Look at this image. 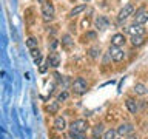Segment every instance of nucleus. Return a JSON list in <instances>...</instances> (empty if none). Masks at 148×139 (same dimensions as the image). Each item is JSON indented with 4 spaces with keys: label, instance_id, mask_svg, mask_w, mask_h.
<instances>
[{
    "label": "nucleus",
    "instance_id": "1",
    "mask_svg": "<svg viewBox=\"0 0 148 139\" xmlns=\"http://www.w3.org/2000/svg\"><path fill=\"white\" fill-rule=\"evenodd\" d=\"M42 16L45 22H51L54 19V5L51 2H43L42 5Z\"/></svg>",
    "mask_w": 148,
    "mask_h": 139
},
{
    "label": "nucleus",
    "instance_id": "2",
    "mask_svg": "<svg viewBox=\"0 0 148 139\" xmlns=\"http://www.w3.org/2000/svg\"><path fill=\"white\" fill-rule=\"evenodd\" d=\"M73 90L77 93V94H83L88 90V83L83 77H77L76 81L73 82Z\"/></svg>",
    "mask_w": 148,
    "mask_h": 139
},
{
    "label": "nucleus",
    "instance_id": "3",
    "mask_svg": "<svg viewBox=\"0 0 148 139\" xmlns=\"http://www.w3.org/2000/svg\"><path fill=\"white\" fill-rule=\"evenodd\" d=\"M148 22V11L145 9V6L139 8L136 14H134V23L136 25H143V23Z\"/></svg>",
    "mask_w": 148,
    "mask_h": 139
},
{
    "label": "nucleus",
    "instance_id": "4",
    "mask_svg": "<svg viewBox=\"0 0 148 139\" xmlns=\"http://www.w3.org/2000/svg\"><path fill=\"white\" fill-rule=\"evenodd\" d=\"M110 56L114 62H122L125 59V51L120 46H110Z\"/></svg>",
    "mask_w": 148,
    "mask_h": 139
},
{
    "label": "nucleus",
    "instance_id": "5",
    "mask_svg": "<svg viewBox=\"0 0 148 139\" xmlns=\"http://www.w3.org/2000/svg\"><path fill=\"white\" fill-rule=\"evenodd\" d=\"M71 127V131H76V133H85L88 130V122L85 119H77L69 125Z\"/></svg>",
    "mask_w": 148,
    "mask_h": 139
},
{
    "label": "nucleus",
    "instance_id": "6",
    "mask_svg": "<svg viewBox=\"0 0 148 139\" xmlns=\"http://www.w3.org/2000/svg\"><path fill=\"white\" fill-rule=\"evenodd\" d=\"M46 65H48V67H53V68H57L60 65V56H59V53H56V51L49 53L48 59H46Z\"/></svg>",
    "mask_w": 148,
    "mask_h": 139
},
{
    "label": "nucleus",
    "instance_id": "7",
    "mask_svg": "<svg viewBox=\"0 0 148 139\" xmlns=\"http://www.w3.org/2000/svg\"><path fill=\"white\" fill-rule=\"evenodd\" d=\"M127 32H128V34H131V37L133 36H143V34H145V28H143L142 25H136V23H133L131 26L127 28Z\"/></svg>",
    "mask_w": 148,
    "mask_h": 139
},
{
    "label": "nucleus",
    "instance_id": "8",
    "mask_svg": "<svg viewBox=\"0 0 148 139\" xmlns=\"http://www.w3.org/2000/svg\"><path fill=\"white\" fill-rule=\"evenodd\" d=\"M133 11H134V6L131 3L125 5V6L120 9V12H119V20H125V19H128L133 14Z\"/></svg>",
    "mask_w": 148,
    "mask_h": 139
},
{
    "label": "nucleus",
    "instance_id": "9",
    "mask_svg": "<svg viewBox=\"0 0 148 139\" xmlns=\"http://www.w3.org/2000/svg\"><path fill=\"white\" fill-rule=\"evenodd\" d=\"M96 26H97V30H106V28L110 26V20L106 17H103V16H99L96 19Z\"/></svg>",
    "mask_w": 148,
    "mask_h": 139
},
{
    "label": "nucleus",
    "instance_id": "10",
    "mask_svg": "<svg viewBox=\"0 0 148 139\" xmlns=\"http://www.w3.org/2000/svg\"><path fill=\"white\" fill-rule=\"evenodd\" d=\"M125 43V36L123 34H114L111 37V46H122Z\"/></svg>",
    "mask_w": 148,
    "mask_h": 139
},
{
    "label": "nucleus",
    "instance_id": "11",
    "mask_svg": "<svg viewBox=\"0 0 148 139\" xmlns=\"http://www.w3.org/2000/svg\"><path fill=\"white\" fill-rule=\"evenodd\" d=\"M133 125L131 124H122L120 127L117 128V133L120 134V136H125V134H130V133H133Z\"/></svg>",
    "mask_w": 148,
    "mask_h": 139
},
{
    "label": "nucleus",
    "instance_id": "12",
    "mask_svg": "<svg viewBox=\"0 0 148 139\" xmlns=\"http://www.w3.org/2000/svg\"><path fill=\"white\" fill-rule=\"evenodd\" d=\"M54 128L59 130V131H63L65 128H66V122H65L63 118H56L54 120Z\"/></svg>",
    "mask_w": 148,
    "mask_h": 139
},
{
    "label": "nucleus",
    "instance_id": "13",
    "mask_svg": "<svg viewBox=\"0 0 148 139\" xmlns=\"http://www.w3.org/2000/svg\"><path fill=\"white\" fill-rule=\"evenodd\" d=\"M134 91H136V94L145 96L147 93H148V88L143 85V83H136V85H134Z\"/></svg>",
    "mask_w": 148,
    "mask_h": 139
},
{
    "label": "nucleus",
    "instance_id": "14",
    "mask_svg": "<svg viewBox=\"0 0 148 139\" xmlns=\"http://www.w3.org/2000/svg\"><path fill=\"white\" fill-rule=\"evenodd\" d=\"M102 133H103V125H102V124H97L96 127L92 128V138H94V139L100 138Z\"/></svg>",
    "mask_w": 148,
    "mask_h": 139
},
{
    "label": "nucleus",
    "instance_id": "15",
    "mask_svg": "<svg viewBox=\"0 0 148 139\" xmlns=\"http://www.w3.org/2000/svg\"><path fill=\"white\" fill-rule=\"evenodd\" d=\"M127 108L130 110V113H136L137 111V104H136V100L134 99H127Z\"/></svg>",
    "mask_w": 148,
    "mask_h": 139
},
{
    "label": "nucleus",
    "instance_id": "16",
    "mask_svg": "<svg viewBox=\"0 0 148 139\" xmlns=\"http://www.w3.org/2000/svg\"><path fill=\"white\" fill-rule=\"evenodd\" d=\"M143 42H145V36H133L131 37V43L134 46H140V45H143Z\"/></svg>",
    "mask_w": 148,
    "mask_h": 139
},
{
    "label": "nucleus",
    "instance_id": "17",
    "mask_svg": "<svg viewBox=\"0 0 148 139\" xmlns=\"http://www.w3.org/2000/svg\"><path fill=\"white\" fill-rule=\"evenodd\" d=\"M85 5H79V6H74L73 9H71V11H69V16H71V17H74V16H79V14H80V12H83V11H85Z\"/></svg>",
    "mask_w": 148,
    "mask_h": 139
},
{
    "label": "nucleus",
    "instance_id": "18",
    "mask_svg": "<svg viewBox=\"0 0 148 139\" xmlns=\"http://www.w3.org/2000/svg\"><path fill=\"white\" fill-rule=\"evenodd\" d=\"M46 110H48L49 114H56L59 111V102H51V104L46 107Z\"/></svg>",
    "mask_w": 148,
    "mask_h": 139
},
{
    "label": "nucleus",
    "instance_id": "19",
    "mask_svg": "<svg viewBox=\"0 0 148 139\" xmlns=\"http://www.w3.org/2000/svg\"><path fill=\"white\" fill-rule=\"evenodd\" d=\"M37 43H39V40H37L36 37H29V39L26 40V46L29 50H36L37 48Z\"/></svg>",
    "mask_w": 148,
    "mask_h": 139
},
{
    "label": "nucleus",
    "instance_id": "20",
    "mask_svg": "<svg viewBox=\"0 0 148 139\" xmlns=\"http://www.w3.org/2000/svg\"><path fill=\"white\" fill-rule=\"evenodd\" d=\"M116 134H117V131H114V130H108V131H105L103 139H116Z\"/></svg>",
    "mask_w": 148,
    "mask_h": 139
},
{
    "label": "nucleus",
    "instance_id": "21",
    "mask_svg": "<svg viewBox=\"0 0 148 139\" xmlns=\"http://www.w3.org/2000/svg\"><path fill=\"white\" fill-rule=\"evenodd\" d=\"M99 54H100V48H97V46H92V48H90V56H91L92 59H96Z\"/></svg>",
    "mask_w": 148,
    "mask_h": 139
},
{
    "label": "nucleus",
    "instance_id": "22",
    "mask_svg": "<svg viewBox=\"0 0 148 139\" xmlns=\"http://www.w3.org/2000/svg\"><path fill=\"white\" fill-rule=\"evenodd\" d=\"M62 43L65 45V46H69L73 43V40H71V36H68V34H65L63 37H62Z\"/></svg>",
    "mask_w": 148,
    "mask_h": 139
},
{
    "label": "nucleus",
    "instance_id": "23",
    "mask_svg": "<svg viewBox=\"0 0 148 139\" xmlns=\"http://www.w3.org/2000/svg\"><path fill=\"white\" fill-rule=\"evenodd\" d=\"M69 136H71L73 139H85V138H83V133H76V131H71V133H69Z\"/></svg>",
    "mask_w": 148,
    "mask_h": 139
},
{
    "label": "nucleus",
    "instance_id": "24",
    "mask_svg": "<svg viewBox=\"0 0 148 139\" xmlns=\"http://www.w3.org/2000/svg\"><path fill=\"white\" fill-rule=\"evenodd\" d=\"M65 99H68V93H66V91L60 93L59 97H57V102H62V100H65Z\"/></svg>",
    "mask_w": 148,
    "mask_h": 139
},
{
    "label": "nucleus",
    "instance_id": "25",
    "mask_svg": "<svg viewBox=\"0 0 148 139\" xmlns=\"http://www.w3.org/2000/svg\"><path fill=\"white\" fill-rule=\"evenodd\" d=\"M96 37H97V36H96V32H92V31H91V32H86L85 39H91V40H96Z\"/></svg>",
    "mask_w": 148,
    "mask_h": 139
},
{
    "label": "nucleus",
    "instance_id": "26",
    "mask_svg": "<svg viewBox=\"0 0 148 139\" xmlns=\"http://www.w3.org/2000/svg\"><path fill=\"white\" fill-rule=\"evenodd\" d=\"M31 54H32V57H34V59H37V57H40V51L39 50H31Z\"/></svg>",
    "mask_w": 148,
    "mask_h": 139
},
{
    "label": "nucleus",
    "instance_id": "27",
    "mask_svg": "<svg viewBox=\"0 0 148 139\" xmlns=\"http://www.w3.org/2000/svg\"><path fill=\"white\" fill-rule=\"evenodd\" d=\"M57 43H59L57 40H53V42H51V46H49V48H51V50H56V46H57Z\"/></svg>",
    "mask_w": 148,
    "mask_h": 139
},
{
    "label": "nucleus",
    "instance_id": "28",
    "mask_svg": "<svg viewBox=\"0 0 148 139\" xmlns=\"http://www.w3.org/2000/svg\"><path fill=\"white\" fill-rule=\"evenodd\" d=\"M127 139H137V136H136V134H134V133H130Z\"/></svg>",
    "mask_w": 148,
    "mask_h": 139
},
{
    "label": "nucleus",
    "instance_id": "29",
    "mask_svg": "<svg viewBox=\"0 0 148 139\" xmlns=\"http://www.w3.org/2000/svg\"><path fill=\"white\" fill-rule=\"evenodd\" d=\"M116 139H123V138H116Z\"/></svg>",
    "mask_w": 148,
    "mask_h": 139
},
{
    "label": "nucleus",
    "instance_id": "30",
    "mask_svg": "<svg viewBox=\"0 0 148 139\" xmlns=\"http://www.w3.org/2000/svg\"><path fill=\"white\" fill-rule=\"evenodd\" d=\"M85 2H90V0H85Z\"/></svg>",
    "mask_w": 148,
    "mask_h": 139
}]
</instances>
